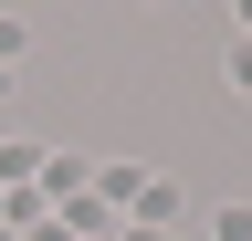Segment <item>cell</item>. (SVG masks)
Masks as SVG:
<instances>
[{"instance_id":"3","label":"cell","mask_w":252,"mask_h":241,"mask_svg":"<svg viewBox=\"0 0 252 241\" xmlns=\"http://www.w3.org/2000/svg\"><path fill=\"white\" fill-rule=\"evenodd\" d=\"M220 84H231V95L252 105V42H231V63H220Z\"/></svg>"},{"instance_id":"2","label":"cell","mask_w":252,"mask_h":241,"mask_svg":"<svg viewBox=\"0 0 252 241\" xmlns=\"http://www.w3.org/2000/svg\"><path fill=\"white\" fill-rule=\"evenodd\" d=\"M210 241H252V199H231V210H210Z\"/></svg>"},{"instance_id":"1","label":"cell","mask_w":252,"mask_h":241,"mask_svg":"<svg viewBox=\"0 0 252 241\" xmlns=\"http://www.w3.org/2000/svg\"><path fill=\"white\" fill-rule=\"evenodd\" d=\"M53 158H42V147H32V136H11V147H0V178H42Z\"/></svg>"},{"instance_id":"4","label":"cell","mask_w":252,"mask_h":241,"mask_svg":"<svg viewBox=\"0 0 252 241\" xmlns=\"http://www.w3.org/2000/svg\"><path fill=\"white\" fill-rule=\"evenodd\" d=\"M0 105H11V74H0Z\"/></svg>"}]
</instances>
